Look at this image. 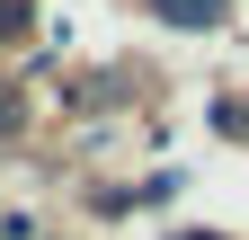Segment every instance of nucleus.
<instances>
[{
  "instance_id": "nucleus-3",
  "label": "nucleus",
  "mask_w": 249,
  "mask_h": 240,
  "mask_svg": "<svg viewBox=\"0 0 249 240\" xmlns=\"http://www.w3.org/2000/svg\"><path fill=\"white\" fill-rule=\"evenodd\" d=\"M18 125H27V98H18V89H9V80H0V142H9Z\"/></svg>"
},
{
  "instance_id": "nucleus-2",
  "label": "nucleus",
  "mask_w": 249,
  "mask_h": 240,
  "mask_svg": "<svg viewBox=\"0 0 249 240\" xmlns=\"http://www.w3.org/2000/svg\"><path fill=\"white\" fill-rule=\"evenodd\" d=\"M18 36H36V0H0V45H18Z\"/></svg>"
},
{
  "instance_id": "nucleus-4",
  "label": "nucleus",
  "mask_w": 249,
  "mask_h": 240,
  "mask_svg": "<svg viewBox=\"0 0 249 240\" xmlns=\"http://www.w3.org/2000/svg\"><path fill=\"white\" fill-rule=\"evenodd\" d=\"M213 125H223V134H249V107H231V98H223V107H213Z\"/></svg>"
},
{
  "instance_id": "nucleus-1",
  "label": "nucleus",
  "mask_w": 249,
  "mask_h": 240,
  "mask_svg": "<svg viewBox=\"0 0 249 240\" xmlns=\"http://www.w3.org/2000/svg\"><path fill=\"white\" fill-rule=\"evenodd\" d=\"M160 27H178V36H213V27L231 18V0H142Z\"/></svg>"
},
{
  "instance_id": "nucleus-5",
  "label": "nucleus",
  "mask_w": 249,
  "mask_h": 240,
  "mask_svg": "<svg viewBox=\"0 0 249 240\" xmlns=\"http://www.w3.org/2000/svg\"><path fill=\"white\" fill-rule=\"evenodd\" d=\"M169 240H223V231H169Z\"/></svg>"
}]
</instances>
